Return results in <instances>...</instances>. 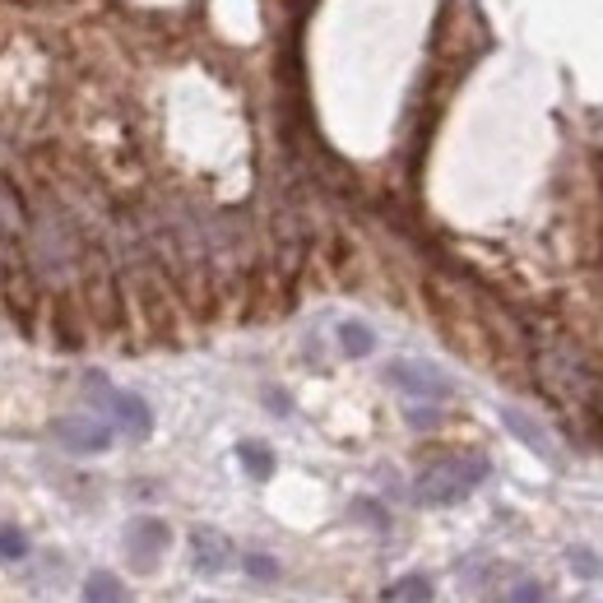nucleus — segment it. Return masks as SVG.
Instances as JSON below:
<instances>
[{
    "label": "nucleus",
    "instance_id": "1",
    "mask_svg": "<svg viewBox=\"0 0 603 603\" xmlns=\"http://www.w3.org/2000/svg\"><path fill=\"white\" fill-rule=\"evenodd\" d=\"M488 479V460L483 455H445L428 464L413 483V496L423 506H460L469 492Z\"/></svg>",
    "mask_w": 603,
    "mask_h": 603
},
{
    "label": "nucleus",
    "instance_id": "2",
    "mask_svg": "<svg viewBox=\"0 0 603 603\" xmlns=\"http://www.w3.org/2000/svg\"><path fill=\"white\" fill-rule=\"evenodd\" d=\"M89 400L108 413V423L117 432H125L130 441H149L153 436V409L140 400V395H130V390H117L108 385V376H89Z\"/></svg>",
    "mask_w": 603,
    "mask_h": 603
},
{
    "label": "nucleus",
    "instance_id": "3",
    "mask_svg": "<svg viewBox=\"0 0 603 603\" xmlns=\"http://www.w3.org/2000/svg\"><path fill=\"white\" fill-rule=\"evenodd\" d=\"M385 381L395 385V390H404L409 400H432V404H441V400L455 395L451 376H445L441 366H432V362H418V358H395V362L385 366Z\"/></svg>",
    "mask_w": 603,
    "mask_h": 603
},
{
    "label": "nucleus",
    "instance_id": "4",
    "mask_svg": "<svg viewBox=\"0 0 603 603\" xmlns=\"http://www.w3.org/2000/svg\"><path fill=\"white\" fill-rule=\"evenodd\" d=\"M172 547V530L159 520V515H135L125 524V557H130V571L149 575L153 566L163 562V553Z\"/></svg>",
    "mask_w": 603,
    "mask_h": 603
},
{
    "label": "nucleus",
    "instance_id": "5",
    "mask_svg": "<svg viewBox=\"0 0 603 603\" xmlns=\"http://www.w3.org/2000/svg\"><path fill=\"white\" fill-rule=\"evenodd\" d=\"M57 441L66 445L70 455H102V451H112V423L108 418H93V413H66L57 418Z\"/></svg>",
    "mask_w": 603,
    "mask_h": 603
},
{
    "label": "nucleus",
    "instance_id": "6",
    "mask_svg": "<svg viewBox=\"0 0 603 603\" xmlns=\"http://www.w3.org/2000/svg\"><path fill=\"white\" fill-rule=\"evenodd\" d=\"M191 562L204 575H223V571L238 566V547H232V539L223 530H209V524H200V530H191Z\"/></svg>",
    "mask_w": 603,
    "mask_h": 603
},
{
    "label": "nucleus",
    "instance_id": "7",
    "mask_svg": "<svg viewBox=\"0 0 603 603\" xmlns=\"http://www.w3.org/2000/svg\"><path fill=\"white\" fill-rule=\"evenodd\" d=\"M432 581L428 575H400V581H390L385 590H381V603H432Z\"/></svg>",
    "mask_w": 603,
    "mask_h": 603
},
{
    "label": "nucleus",
    "instance_id": "8",
    "mask_svg": "<svg viewBox=\"0 0 603 603\" xmlns=\"http://www.w3.org/2000/svg\"><path fill=\"white\" fill-rule=\"evenodd\" d=\"M502 423H506V428H511V432H515L524 445H530V451H539L543 460H557L553 441H547V436H543V428H534V423H530V418H524L520 409H502Z\"/></svg>",
    "mask_w": 603,
    "mask_h": 603
},
{
    "label": "nucleus",
    "instance_id": "9",
    "mask_svg": "<svg viewBox=\"0 0 603 603\" xmlns=\"http://www.w3.org/2000/svg\"><path fill=\"white\" fill-rule=\"evenodd\" d=\"M238 460H242L247 474H251V479H260V483H265V479L274 474V451H270L265 441H242V445H238Z\"/></svg>",
    "mask_w": 603,
    "mask_h": 603
},
{
    "label": "nucleus",
    "instance_id": "10",
    "mask_svg": "<svg viewBox=\"0 0 603 603\" xmlns=\"http://www.w3.org/2000/svg\"><path fill=\"white\" fill-rule=\"evenodd\" d=\"M84 603H125V585L112 571H93L84 581Z\"/></svg>",
    "mask_w": 603,
    "mask_h": 603
},
{
    "label": "nucleus",
    "instance_id": "11",
    "mask_svg": "<svg viewBox=\"0 0 603 603\" xmlns=\"http://www.w3.org/2000/svg\"><path fill=\"white\" fill-rule=\"evenodd\" d=\"M339 349H344L349 358H366L376 349V334L366 330L362 321H344V325H339Z\"/></svg>",
    "mask_w": 603,
    "mask_h": 603
},
{
    "label": "nucleus",
    "instance_id": "12",
    "mask_svg": "<svg viewBox=\"0 0 603 603\" xmlns=\"http://www.w3.org/2000/svg\"><path fill=\"white\" fill-rule=\"evenodd\" d=\"M29 557V534L19 530V524H0V562H23Z\"/></svg>",
    "mask_w": 603,
    "mask_h": 603
},
{
    "label": "nucleus",
    "instance_id": "13",
    "mask_svg": "<svg viewBox=\"0 0 603 603\" xmlns=\"http://www.w3.org/2000/svg\"><path fill=\"white\" fill-rule=\"evenodd\" d=\"M566 562H571V571H575V575H585V581H590V575H594V581L603 575V562H599L594 553H585V547H571Z\"/></svg>",
    "mask_w": 603,
    "mask_h": 603
},
{
    "label": "nucleus",
    "instance_id": "14",
    "mask_svg": "<svg viewBox=\"0 0 603 603\" xmlns=\"http://www.w3.org/2000/svg\"><path fill=\"white\" fill-rule=\"evenodd\" d=\"M242 566L255 575V581H279V562H274V557H265V553H247V557H242Z\"/></svg>",
    "mask_w": 603,
    "mask_h": 603
},
{
    "label": "nucleus",
    "instance_id": "15",
    "mask_svg": "<svg viewBox=\"0 0 603 603\" xmlns=\"http://www.w3.org/2000/svg\"><path fill=\"white\" fill-rule=\"evenodd\" d=\"M506 603H543V585L539 581H515L511 594H506Z\"/></svg>",
    "mask_w": 603,
    "mask_h": 603
}]
</instances>
